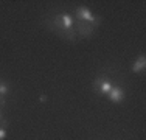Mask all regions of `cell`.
<instances>
[{"label":"cell","instance_id":"4","mask_svg":"<svg viewBox=\"0 0 146 140\" xmlns=\"http://www.w3.org/2000/svg\"><path fill=\"white\" fill-rule=\"evenodd\" d=\"M107 97H109V100L112 103H121L124 100V97H126V92H124V89L121 86H112V89L107 93Z\"/></svg>","mask_w":146,"mask_h":140},{"label":"cell","instance_id":"1","mask_svg":"<svg viewBox=\"0 0 146 140\" xmlns=\"http://www.w3.org/2000/svg\"><path fill=\"white\" fill-rule=\"evenodd\" d=\"M75 16L78 20H81V22H86V23H90L92 27H98L100 23H101V17L95 16L87 6H78V8L75 9Z\"/></svg>","mask_w":146,"mask_h":140},{"label":"cell","instance_id":"8","mask_svg":"<svg viewBox=\"0 0 146 140\" xmlns=\"http://www.w3.org/2000/svg\"><path fill=\"white\" fill-rule=\"evenodd\" d=\"M3 121V115H2V111H0V123Z\"/></svg>","mask_w":146,"mask_h":140},{"label":"cell","instance_id":"3","mask_svg":"<svg viewBox=\"0 0 146 140\" xmlns=\"http://www.w3.org/2000/svg\"><path fill=\"white\" fill-rule=\"evenodd\" d=\"M112 86L113 84L110 81H107V79H104V76H98L95 79V83H93V87H95V90L100 95H107L110 92V89H112Z\"/></svg>","mask_w":146,"mask_h":140},{"label":"cell","instance_id":"2","mask_svg":"<svg viewBox=\"0 0 146 140\" xmlns=\"http://www.w3.org/2000/svg\"><path fill=\"white\" fill-rule=\"evenodd\" d=\"M73 31L75 33H78L81 37H90L93 34V31H95V27H92L90 23H86V22H81V20H76L75 23H73Z\"/></svg>","mask_w":146,"mask_h":140},{"label":"cell","instance_id":"6","mask_svg":"<svg viewBox=\"0 0 146 140\" xmlns=\"http://www.w3.org/2000/svg\"><path fill=\"white\" fill-rule=\"evenodd\" d=\"M8 90H9V86L6 83H0V97H3L5 98V95L8 93Z\"/></svg>","mask_w":146,"mask_h":140},{"label":"cell","instance_id":"7","mask_svg":"<svg viewBox=\"0 0 146 140\" xmlns=\"http://www.w3.org/2000/svg\"><path fill=\"white\" fill-rule=\"evenodd\" d=\"M6 139V129L3 126H0V140H5Z\"/></svg>","mask_w":146,"mask_h":140},{"label":"cell","instance_id":"5","mask_svg":"<svg viewBox=\"0 0 146 140\" xmlns=\"http://www.w3.org/2000/svg\"><path fill=\"white\" fill-rule=\"evenodd\" d=\"M146 67V58H145V55H140L137 59L134 61V64H132V72L134 73H140V72H143Z\"/></svg>","mask_w":146,"mask_h":140}]
</instances>
